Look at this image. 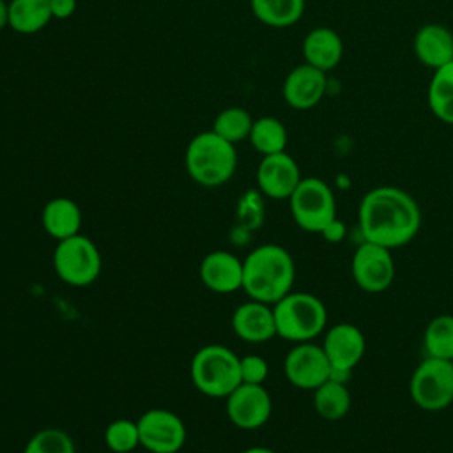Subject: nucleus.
<instances>
[{
    "label": "nucleus",
    "mask_w": 453,
    "mask_h": 453,
    "mask_svg": "<svg viewBox=\"0 0 453 453\" xmlns=\"http://www.w3.org/2000/svg\"><path fill=\"white\" fill-rule=\"evenodd\" d=\"M359 232L363 241L395 250L411 242L421 226L416 200L396 186L370 189L359 203Z\"/></svg>",
    "instance_id": "nucleus-1"
},
{
    "label": "nucleus",
    "mask_w": 453,
    "mask_h": 453,
    "mask_svg": "<svg viewBox=\"0 0 453 453\" xmlns=\"http://www.w3.org/2000/svg\"><path fill=\"white\" fill-rule=\"evenodd\" d=\"M296 264L280 244H260L242 260V290L250 299L274 304L292 292Z\"/></svg>",
    "instance_id": "nucleus-2"
},
{
    "label": "nucleus",
    "mask_w": 453,
    "mask_h": 453,
    "mask_svg": "<svg viewBox=\"0 0 453 453\" xmlns=\"http://www.w3.org/2000/svg\"><path fill=\"white\" fill-rule=\"evenodd\" d=\"M184 165L188 175L200 186L218 188L228 182L237 168L235 145L212 129L198 133L186 147Z\"/></svg>",
    "instance_id": "nucleus-3"
},
{
    "label": "nucleus",
    "mask_w": 453,
    "mask_h": 453,
    "mask_svg": "<svg viewBox=\"0 0 453 453\" xmlns=\"http://www.w3.org/2000/svg\"><path fill=\"white\" fill-rule=\"evenodd\" d=\"M276 320V336L304 343L324 333L327 324L326 304L308 292H288L273 304Z\"/></svg>",
    "instance_id": "nucleus-4"
},
{
    "label": "nucleus",
    "mask_w": 453,
    "mask_h": 453,
    "mask_svg": "<svg viewBox=\"0 0 453 453\" xmlns=\"http://www.w3.org/2000/svg\"><path fill=\"white\" fill-rule=\"evenodd\" d=\"M193 386L209 398H226L241 384L239 356L225 345L200 347L189 365Z\"/></svg>",
    "instance_id": "nucleus-5"
},
{
    "label": "nucleus",
    "mask_w": 453,
    "mask_h": 453,
    "mask_svg": "<svg viewBox=\"0 0 453 453\" xmlns=\"http://www.w3.org/2000/svg\"><path fill=\"white\" fill-rule=\"evenodd\" d=\"M103 260L96 242L76 234L73 237L57 241L53 251V269L64 283L71 287H87L94 283L101 274Z\"/></svg>",
    "instance_id": "nucleus-6"
},
{
    "label": "nucleus",
    "mask_w": 453,
    "mask_h": 453,
    "mask_svg": "<svg viewBox=\"0 0 453 453\" xmlns=\"http://www.w3.org/2000/svg\"><path fill=\"white\" fill-rule=\"evenodd\" d=\"M296 225L310 234H320L336 216V198L329 184L319 177H303L288 198Z\"/></svg>",
    "instance_id": "nucleus-7"
},
{
    "label": "nucleus",
    "mask_w": 453,
    "mask_h": 453,
    "mask_svg": "<svg viewBox=\"0 0 453 453\" xmlns=\"http://www.w3.org/2000/svg\"><path fill=\"white\" fill-rule=\"evenodd\" d=\"M412 402L428 412L453 403V363L426 356L412 372L409 382Z\"/></svg>",
    "instance_id": "nucleus-8"
},
{
    "label": "nucleus",
    "mask_w": 453,
    "mask_h": 453,
    "mask_svg": "<svg viewBox=\"0 0 453 453\" xmlns=\"http://www.w3.org/2000/svg\"><path fill=\"white\" fill-rule=\"evenodd\" d=\"M391 251L393 250H388L370 241H363L356 248L350 262V271L356 285L363 292L380 294L391 287L396 274Z\"/></svg>",
    "instance_id": "nucleus-9"
},
{
    "label": "nucleus",
    "mask_w": 453,
    "mask_h": 453,
    "mask_svg": "<svg viewBox=\"0 0 453 453\" xmlns=\"http://www.w3.org/2000/svg\"><path fill=\"white\" fill-rule=\"evenodd\" d=\"M136 423L140 446L150 453H177L186 442L184 421L168 409H149Z\"/></svg>",
    "instance_id": "nucleus-10"
},
{
    "label": "nucleus",
    "mask_w": 453,
    "mask_h": 453,
    "mask_svg": "<svg viewBox=\"0 0 453 453\" xmlns=\"http://www.w3.org/2000/svg\"><path fill=\"white\" fill-rule=\"evenodd\" d=\"M283 372L294 388L313 391L329 379L331 365L322 345L304 342L296 343L288 350L283 361Z\"/></svg>",
    "instance_id": "nucleus-11"
},
{
    "label": "nucleus",
    "mask_w": 453,
    "mask_h": 453,
    "mask_svg": "<svg viewBox=\"0 0 453 453\" xmlns=\"http://www.w3.org/2000/svg\"><path fill=\"white\" fill-rule=\"evenodd\" d=\"M226 418L241 430H255L264 426L273 412V400L264 384L241 382L226 396Z\"/></svg>",
    "instance_id": "nucleus-12"
},
{
    "label": "nucleus",
    "mask_w": 453,
    "mask_h": 453,
    "mask_svg": "<svg viewBox=\"0 0 453 453\" xmlns=\"http://www.w3.org/2000/svg\"><path fill=\"white\" fill-rule=\"evenodd\" d=\"M301 179L299 165L285 150L262 156L257 168L258 189L274 200H288Z\"/></svg>",
    "instance_id": "nucleus-13"
},
{
    "label": "nucleus",
    "mask_w": 453,
    "mask_h": 453,
    "mask_svg": "<svg viewBox=\"0 0 453 453\" xmlns=\"http://www.w3.org/2000/svg\"><path fill=\"white\" fill-rule=\"evenodd\" d=\"M322 349L331 368L352 372L365 356L366 340L357 326L340 322L326 331Z\"/></svg>",
    "instance_id": "nucleus-14"
},
{
    "label": "nucleus",
    "mask_w": 453,
    "mask_h": 453,
    "mask_svg": "<svg viewBox=\"0 0 453 453\" xmlns=\"http://www.w3.org/2000/svg\"><path fill=\"white\" fill-rule=\"evenodd\" d=\"M327 88V76L324 71L301 64L296 65L283 81V99L294 110H310L317 106Z\"/></svg>",
    "instance_id": "nucleus-15"
},
{
    "label": "nucleus",
    "mask_w": 453,
    "mask_h": 453,
    "mask_svg": "<svg viewBox=\"0 0 453 453\" xmlns=\"http://www.w3.org/2000/svg\"><path fill=\"white\" fill-rule=\"evenodd\" d=\"M198 276L211 292L232 294L242 288V260L225 250L211 251L200 262Z\"/></svg>",
    "instance_id": "nucleus-16"
},
{
    "label": "nucleus",
    "mask_w": 453,
    "mask_h": 453,
    "mask_svg": "<svg viewBox=\"0 0 453 453\" xmlns=\"http://www.w3.org/2000/svg\"><path fill=\"white\" fill-rule=\"evenodd\" d=\"M232 329L242 342L264 343L276 336V320L273 304L250 299L239 304L232 313Z\"/></svg>",
    "instance_id": "nucleus-17"
},
{
    "label": "nucleus",
    "mask_w": 453,
    "mask_h": 453,
    "mask_svg": "<svg viewBox=\"0 0 453 453\" xmlns=\"http://www.w3.org/2000/svg\"><path fill=\"white\" fill-rule=\"evenodd\" d=\"M414 53L418 60L430 67L439 69L453 60V34L439 23L423 25L414 35Z\"/></svg>",
    "instance_id": "nucleus-18"
},
{
    "label": "nucleus",
    "mask_w": 453,
    "mask_h": 453,
    "mask_svg": "<svg viewBox=\"0 0 453 453\" xmlns=\"http://www.w3.org/2000/svg\"><path fill=\"white\" fill-rule=\"evenodd\" d=\"M303 57L306 64L327 73L342 62L343 41L336 30L317 27L303 39Z\"/></svg>",
    "instance_id": "nucleus-19"
},
{
    "label": "nucleus",
    "mask_w": 453,
    "mask_h": 453,
    "mask_svg": "<svg viewBox=\"0 0 453 453\" xmlns=\"http://www.w3.org/2000/svg\"><path fill=\"white\" fill-rule=\"evenodd\" d=\"M41 223L44 232L55 241L73 237L80 234V228H81V209L71 198H65V196L51 198L42 207Z\"/></svg>",
    "instance_id": "nucleus-20"
},
{
    "label": "nucleus",
    "mask_w": 453,
    "mask_h": 453,
    "mask_svg": "<svg viewBox=\"0 0 453 453\" xmlns=\"http://www.w3.org/2000/svg\"><path fill=\"white\" fill-rule=\"evenodd\" d=\"M51 19L50 0H9V27L18 34H37Z\"/></svg>",
    "instance_id": "nucleus-21"
},
{
    "label": "nucleus",
    "mask_w": 453,
    "mask_h": 453,
    "mask_svg": "<svg viewBox=\"0 0 453 453\" xmlns=\"http://www.w3.org/2000/svg\"><path fill=\"white\" fill-rule=\"evenodd\" d=\"M352 405V396L345 382L327 379L313 389V407L326 421L343 419Z\"/></svg>",
    "instance_id": "nucleus-22"
},
{
    "label": "nucleus",
    "mask_w": 453,
    "mask_h": 453,
    "mask_svg": "<svg viewBox=\"0 0 453 453\" xmlns=\"http://www.w3.org/2000/svg\"><path fill=\"white\" fill-rule=\"evenodd\" d=\"M426 99L430 111L444 124L453 126V60L434 71Z\"/></svg>",
    "instance_id": "nucleus-23"
},
{
    "label": "nucleus",
    "mask_w": 453,
    "mask_h": 453,
    "mask_svg": "<svg viewBox=\"0 0 453 453\" xmlns=\"http://www.w3.org/2000/svg\"><path fill=\"white\" fill-rule=\"evenodd\" d=\"M250 5L255 18L273 28H287L304 12V0H250Z\"/></svg>",
    "instance_id": "nucleus-24"
},
{
    "label": "nucleus",
    "mask_w": 453,
    "mask_h": 453,
    "mask_svg": "<svg viewBox=\"0 0 453 453\" xmlns=\"http://www.w3.org/2000/svg\"><path fill=\"white\" fill-rule=\"evenodd\" d=\"M248 140L258 154L269 156V154H276V152L285 150L288 134H287L285 124L280 119H276V117H260V119L253 120Z\"/></svg>",
    "instance_id": "nucleus-25"
},
{
    "label": "nucleus",
    "mask_w": 453,
    "mask_h": 453,
    "mask_svg": "<svg viewBox=\"0 0 453 453\" xmlns=\"http://www.w3.org/2000/svg\"><path fill=\"white\" fill-rule=\"evenodd\" d=\"M426 356L451 361L453 359V315L442 313L434 317L423 333Z\"/></svg>",
    "instance_id": "nucleus-26"
},
{
    "label": "nucleus",
    "mask_w": 453,
    "mask_h": 453,
    "mask_svg": "<svg viewBox=\"0 0 453 453\" xmlns=\"http://www.w3.org/2000/svg\"><path fill=\"white\" fill-rule=\"evenodd\" d=\"M251 126L253 119L248 110L241 106H230L216 115L212 122V131L235 145L237 142H242L250 136Z\"/></svg>",
    "instance_id": "nucleus-27"
},
{
    "label": "nucleus",
    "mask_w": 453,
    "mask_h": 453,
    "mask_svg": "<svg viewBox=\"0 0 453 453\" xmlns=\"http://www.w3.org/2000/svg\"><path fill=\"white\" fill-rule=\"evenodd\" d=\"M106 448L113 453H131L140 446L138 423L129 418H119L108 423L104 430Z\"/></svg>",
    "instance_id": "nucleus-28"
},
{
    "label": "nucleus",
    "mask_w": 453,
    "mask_h": 453,
    "mask_svg": "<svg viewBox=\"0 0 453 453\" xmlns=\"http://www.w3.org/2000/svg\"><path fill=\"white\" fill-rule=\"evenodd\" d=\"M23 453H76L71 435L60 428H42L25 444Z\"/></svg>",
    "instance_id": "nucleus-29"
},
{
    "label": "nucleus",
    "mask_w": 453,
    "mask_h": 453,
    "mask_svg": "<svg viewBox=\"0 0 453 453\" xmlns=\"http://www.w3.org/2000/svg\"><path fill=\"white\" fill-rule=\"evenodd\" d=\"M241 382L244 384H264L269 375L267 361L258 354H246L239 357Z\"/></svg>",
    "instance_id": "nucleus-30"
},
{
    "label": "nucleus",
    "mask_w": 453,
    "mask_h": 453,
    "mask_svg": "<svg viewBox=\"0 0 453 453\" xmlns=\"http://www.w3.org/2000/svg\"><path fill=\"white\" fill-rule=\"evenodd\" d=\"M320 235H322L327 242L336 244V242H342V241L345 239V235H347V226H345V223H343L342 219L334 218L329 225L324 226V230L320 232Z\"/></svg>",
    "instance_id": "nucleus-31"
},
{
    "label": "nucleus",
    "mask_w": 453,
    "mask_h": 453,
    "mask_svg": "<svg viewBox=\"0 0 453 453\" xmlns=\"http://www.w3.org/2000/svg\"><path fill=\"white\" fill-rule=\"evenodd\" d=\"M78 0H50V11L55 19H67L76 12Z\"/></svg>",
    "instance_id": "nucleus-32"
},
{
    "label": "nucleus",
    "mask_w": 453,
    "mask_h": 453,
    "mask_svg": "<svg viewBox=\"0 0 453 453\" xmlns=\"http://www.w3.org/2000/svg\"><path fill=\"white\" fill-rule=\"evenodd\" d=\"M9 27V2L0 0V30Z\"/></svg>",
    "instance_id": "nucleus-33"
},
{
    "label": "nucleus",
    "mask_w": 453,
    "mask_h": 453,
    "mask_svg": "<svg viewBox=\"0 0 453 453\" xmlns=\"http://www.w3.org/2000/svg\"><path fill=\"white\" fill-rule=\"evenodd\" d=\"M242 453H276V451L271 448H265V446H251V448L244 449Z\"/></svg>",
    "instance_id": "nucleus-34"
},
{
    "label": "nucleus",
    "mask_w": 453,
    "mask_h": 453,
    "mask_svg": "<svg viewBox=\"0 0 453 453\" xmlns=\"http://www.w3.org/2000/svg\"><path fill=\"white\" fill-rule=\"evenodd\" d=\"M451 363H453V359H451Z\"/></svg>",
    "instance_id": "nucleus-35"
}]
</instances>
